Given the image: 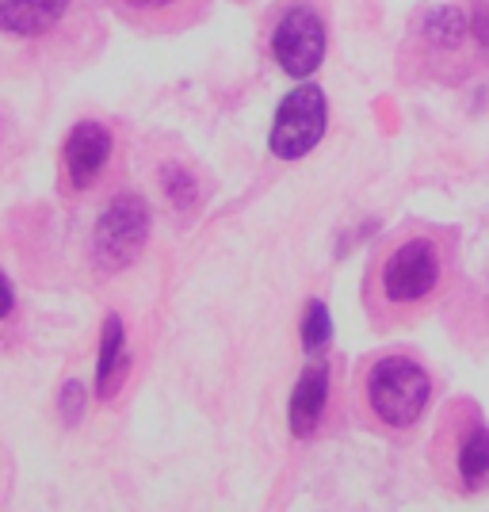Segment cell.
Here are the masks:
<instances>
[{
	"label": "cell",
	"mask_w": 489,
	"mask_h": 512,
	"mask_svg": "<svg viewBox=\"0 0 489 512\" xmlns=\"http://www.w3.org/2000/svg\"><path fill=\"white\" fill-rule=\"evenodd\" d=\"M149 237V207L142 195H115L100 214V226L92 237V256L104 272H119L138 260Z\"/></svg>",
	"instance_id": "3"
},
{
	"label": "cell",
	"mask_w": 489,
	"mask_h": 512,
	"mask_svg": "<svg viewBox=\"0 0 489 512\" xmlns=\"http://www.w3.org/2000/svg\"><path fill=\"white\" fill-rule=\"evenodd\" d=\"M432 398V379L421 363L405 356H383L367 375V402L371 413L390 428H409L425 413Z\"/></svg>",
	"instance_id": "1"
},
{
	"label": "cell",
	"mask_w": 489,
	"mask_h": 512,
	"mask_svg": "<svg viewBox=\"0 0 489 512\" xmlns=\"http://www.w3.org/2000/svg\"><path fill=\"white\" fill-rule=\"evenodd\" d=\"M298 337H302V348H306L310 356H318L321 348L329 344V337H333V321H329V310H325V302L321 299L306 302V314H302Z\"/></svg>",
	"instance_id": "12"
},
{
	"label": "cell",
	"mask_w": 489,
	"mask_h": 512,
	"mask_svg": "<svg viewBox=\"0 0 489 512\" xmlns=\"http://www.w3.org/2000/svg\"><path fill=\"white\" fill-rule=\"evenodd\" d=\"M161 188L165 195L172 199V207H192L195 199H199V184H195V176L188 169H180V165H165L161 172Z\"/></svg>",
	"instance_id": "13"
},
{
	"label": "cell",
	"mask_w": 489,
	"mask_h": 512,
	"mask_svg": "<svg viewBox=\"0 0 489 512\" xmlns=\"http://www.w3.org/2000/svg\"><path fill=\"white\" fill-rule=\"evenodd\" d=\"M470 27H474V39L489 50V4H486V0L474 8V20H470Z\"/></svg>",
	"instance_id": "15"
},
{
	"label": "cell",
	"mask_w": 489,
	"mask_h": 512,
	"mask_svg": "<svg viewBox=\"0 0 489 512\" xmlns=\"http://www.w3.org/2000/svg\"><path fill=\"white\" fill-rule=\"evenodd\" d=\"M85 402H88V390L77 383V379H73V383H65L62 394H58V409H62V417L69 421V425H73V421L85 413Z\"/></svg>",
	"instance_id": "14"
},
{
	"label": "cell",
	"mask_w": 489,
	"mask_h": 512,
	"mask_svg": "<svg viewBox=\"0 0 489 512\" xmlns=\"http://www.w3.org/2000/svg\"><path fill=\"white\" fill-rule=\"evenodd\" d=\"M440 268H444V260H440L436 241L413 237V241L398 245L383 260V272H379L383 295L390 302H402V306L405 302L428 299L436 291V283H440Z\"/></svg>",
	"instance_id": "4"
},
{
	"label": "cell",
	"mask_w": 489,
	"mask_h": 512,
	"mask_svg": "<svg viewBox=\"0 0 489 512\" xmlns=\"http://www.w3.org/2000/svg\"><path fill=\"white\" fill-rule=\"evenodd\" d=\"M329 402V367L325 360H310L291 390V436L306 440L321 425V413Z\"/></svg>",
	"instance_id": "7"
},
{
	"label": "cell",
	"mask_w": 489,
	"mask_h": 512,
	"mask_svg": "<svg viewBox=\"0 0 489 512\" xmlns=\"http://www.w3.org/2000/svg\"><path fill=\"white\" fill-rule=\"evenodd\" d=\"M127 329L119 314H107L104 337H100V363H96V394L115 398L119 386L127 379Z\"/></svg>",
	"instance_id": "8"
},
{
	"label": "cell",
	"mask_w": 489,
	"mask_h": 512,
	"mask_svg": "<svg viewBox=\"0 0 489 512\" xmlns=\"http://www.w3.org/2000/svg\"><path fill=\"white\" fill-rule=\"evenodd\" d=\"M272 54H276L279 69L295 81H306L325 58V23L314 8H291L279 20L276 35H272Z\"/></svg>",
	"instance_id": "5"
},
{
	"label": "cell",
	"mask_w": 489,
	"mask_h": 512,
	"mask_svg": "<svg viewBox=\"0 0 489 512\" xmlns=\"http://www.w3.org/2000/svg\"><path fill=\"white\" fill-rule=\"evenodd\" d=\"M134 8H165V4H172V0H130Z\"/></svg>",
	"instance_id": "16"
},
{
	"label": "cell",
	"mask_w": 489,
	"mask_h": 512,
	"mask_svg": "<svg viewBox=\"0 0 489 512\" xmlns=\"http://www.w3.org/2000/svg\"><path fill=\"white\" fill-rule=\"evenodd\" d=\"M459 478L467 490H478L489 478V432L470 428V436L459 444Z\"/></svg>",
	"instance_id": "10"
},
{
	"label": "cell",
	"mask_w": 489,
	"mask_h": 512,
	"mask_svg": "<svg viewBox=\"0 0 489 512\" xmlns=\"http://www.w3.org/2000/svg\"><path fill=\"white\" fill-rule=\"evenodd\" d=\"M470 20L459 12V8H432L425 16V35L428 43L444 46V50H451V46L463 43V35H467Z\"/></svg>",
	"instance_id": "11"
},
{
	"label": "cell",
	"mask_w": 489,
	"mask_h": 512,
	"mask_svg": "<svg viewBox=\"0 0 489 512\" xmlns=\"http://www.w3.org/2000/svg\"><path fill=\"white\" fill-rule=\"evenodd\" d=\"M69 0H0V27L8 35H43L65 16Z\"/></svg>",
	"instance_id": "9"
},
{
	"label": "cell",
	"mask_w": 489,
	"mask_h": 512,
	"mask_svg": "<svg viewBox=\"0 0 489 512\" xmlns=\"http://www.w3.org/2000/svg\"><path fill=\"white\" fill-rule=\"evenodd\" d=\"M325 123H329L325 92L318 85H310V81H302L276 107V119H272V130H268V150L276 153L279 161H298L321 142Z\"/></svg>",
	"instance_id": "2"
},
{
	"label": "cell",
	"mask_w": 489,
	"mask_h": 512,
	"mask_svg": "<svg viewBox=\"0 0 489 512\" xmlns=\"http://www.w3.org/2000/svg\"><path fill=\"white\" fill-rule=\"evenodd\" d=\"M107 157H111V134L100 123H77L65 138V172L73 188H92L96 176L104 172Z\"/></svg>",
	"instance_id": "6"
}]
</instances>
